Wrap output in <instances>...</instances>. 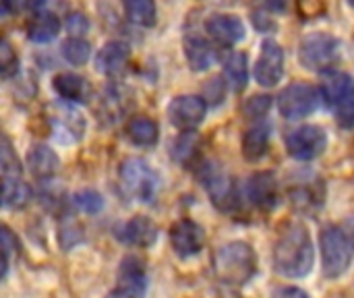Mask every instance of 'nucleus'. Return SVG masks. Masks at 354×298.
Masks as SVG:
<instances>
[{"label":"nucleus","instance_id":"0eeeda50","mask_svg":"<svg viewBox=\"0 0 354 298\" xmlns=\"http://www.w3.org/2000/svg\"><path fill=\"white\" fill-rule=\"evenodd\" d=\"M288 199L301 214H315L324 207L326 185L315 172H299L290 178Z\"/></svg>","mask_w":354,"mask_h":298},{"label":"nucleus","instance_id":"a211bd4d","mask_svg":"<svg viewBox=\"0 0 354 298\" xmlns=\"http://www.w3.org/2000/svg\"><path fill=\"white\" fill-rule=\"evenodd\" d=\"M249 201L259 209H272L278 203V178L272 172H255L247 180Z\"/></svg>","mask_w":354,"mask_h":298},{"label":"nucleus","instance_id":"2f4dec72","mask_svg":"<svg viewBox=\"0 0 354 298\" xmlns=\"http://www.w3.org/2000/svg\"><path fill=\"white\" fill-rule=\"evenodd\" d=\"M195 147H197V135H195L193 131H187V133H183V135L174 141V145H172V156H174L176 162L183 164V162H187V160L193 156Z\"/></svg>","mask_w":354,"mask_h":298},{"label":"nucleus","instance_id":"5701e85b","mask_svg":"<svg viewBox=\"0 0 354 298\" xmlns=\"http://www.w3.org/2000/svg\"><path fill=\"white\" fill-rule=\"evenodd\" d=\"M185 54L187 62L193 71H207L214 62V50L207 44L205 37L197 33H187L185 35Z\"/></svg>","mask_w":354,"mask_h":298},{"label":"nucleus","instance_id":"39448f33","mask_svg":"<svg viewBox=\"0 0 354 298\" xmlns=\"http://www.w3.org/2000/svg\"><path fill=\"white\" fill-rule=\"evenodd\" d=\"M197 178L205 189V193L209 195L212 203L220 212H234L239 207V193L234 180L220 162L205 160L197 170Z\"/></svg>","mask_w":354,"mask_h":298},{"label":"nucleus","instance_id":"7ed1b4c3","mask_svg":"<svg viewBox=\"0 0 354 298\" xmlns=\"http://www.w3.org/2000/svg\"><path fill=\"white\" fill-rule=\"evenodd\" d=\"M118 174L127 197L139 203H153L160 189V176L143 158H127L120 164Z\"/></svg>","mask_w":354,"mask_h":298},{"label":"nucleus","instance_id":"412c9836","mask_svg":"<svg viewBox=\"0 0 354 298\" xmlns=\"http://www.w3.org/2000/svg\"><path fill=\"white\" fill-rule=\"evenodd\" d=\"M27 166L35 178H52L58 172L60 160L54 149L39 143L27 151Z\"/></svg>","mask_w":354,"mask_h":298},{"label":"nucleus","instance_id":"f257e3e1","mask_svg":"<svg viewBox=\"0 0 354 298\" xmlns=\"http://www.w3.org/2000/svg\"><path fill=\"white\" fill-rule=\"evenodd\" d=\"M315 249L301 222H288L274 245V270L284 278H305L313 270Z\"/></svg>","mask_w":354,"mask_h":298},{"label":"nucleus","instance_id":"9d476101","mask_svg":"<svg viewBox=\"0 0 354 298\" xmlns=\"http://www.w3.org/2000/svg\"><path fill=\"white\" fill-rule=\"evenodd\" d=\"M328 147V133L317 124H305L286 135V149L295 160L309 162L319 158Z\"/></svg>","mask_w":354,"mask_h":298},{"label":"nucleus","instance_id":"f3484780","mask_svg":"<svg viewBox=\"0 0 354 298\" xmlns=\"http://www.w3.org/2000/svg\"><path fill=\"white\" fill-rule=\"evenodd\" d=\"M205 31L220 46H234L245 37V23L236 15H212L205 21Z\"/></svg>","mask_w":354,"mask_h":298},{"label":"nucleus","instance_id":"dca6fc26","mask_svg":"<svg viewBox=\"0 0 354 298\" xmlns=\"http://www.w3.org/2000/svg\"><path fill=\"white\" fill-rule=\"evenodd\" d=\"M114 236L129 247L147 249L158 241V226L153 224V220H149L145 216H135V218L122 222L120 226H116Z\"/></svg>","mask_w":354,"mask_h":298},{"label":"nucleus","instance_id":"72a5a7b5","mask_svg":"<svg viewBox=\"0 0 354 298\" xmlns=\"http://www.w3.org/2000/svg\"><path fill=\"white\" fill-rule=\"evenodd\" d=\"M270 106H272V97H268V95H253L249 102H245L243 110L251 118H261V116H266Z\"/></svg>","mask_w":354,"mask_h":298},{"label":"nucleus","instance_id":"2eb2a0df","mask_svg":"<svg viewBox=\"0 0 354 298\" xmlns=\"http://www.w3.org/2000/svg\"><path fill=\"white\" fill-rule=\"evenodd\" d=\"M50 122L54 129V137L60 143H75L85 133V118L71 106L58 104L52 108Z\"/></svg>","mask_w":354,"mask_h":298},{"label":"nucleus","instance_id":"4c0bfd02","mask_svg":"<svg viewBox=\"0 0 354 298\" xmlns=\"http://www.w3.org/2000/svg\"><path fill=\"white\" fill-rule=\"evenodd\" d=\"M272 298H309V295L297 286H280L272 292Z\"/></svg>","mask_w":354,"mask_h":298},{"label":"nucleus","instance_id":"aec40b11","mask_svg":"<svg viewBox=\"0 0 354 298\" xmlns=\"http://www.w3.org/2000/svg\"><path fill=\"white\" fill-rule=\"evenodd\" d=\"M56 93L64 100V102H73V104H85L91 97V85L85 77L75 75V73H60L54 77L52 81Z\"/></svg>","mask_w":354,"mask_h":298},{"label":"nucleus","instance_id":"b1692460","mask_svg":"<svg viewBox=\"0 0 354 298\" xmlns=\"http://www.w3.org/2000/svg\"><path fill=\"white\" fill-rule=\"evenodd\" d=\"M60 33V19L54 12H37L27 25V37L35 44H48Z\"/></svg>","mask_w":354,"mask_h":298},{"label":"nucleus","instance_id":"423d86ee","mask_svg":"<svg viewBox=\"0 0 354 298\" xmlns=\"http://www.w3.org/2000/svg\"><path fill=\"white\" fill-rule=\"evenodd\" d=\"M319 247H322L324 276L330 280L342 278L348 272L351 261H353V247L344 230L338 226H326L319 236Z\"/></svg>","mask_w":354,"mask_h":298},{"label":"nucleus","instance_id":"e433bc0d","mask_svg":"<svg viewBox=\"0 0 354 298\" xmlns=\"http://www.w3.org/2000/svg\"><path fill=\"white\" fill-rule=\"evenodd\" d=\"M205 91L209 93L212 104H220L222 97H224V83H222V79H212V81H207Z\"/></svg>","mask_w":354,"mask_h":298},{"label":"nucleus","instance_id":"cd10ccee","mask_svg":"<svg viewBox=\"0 0 354 298\" xmlns=\"http://www.w3.org/2000/svg\"><path fill=\"white\" fill-rule=\"evenodd\" d=\"M124 15L135 25L151 27L156 23V4L149 0H129L124 2Z\"/></svg>","mask_w":354,"mask_h":298},{"label":"nucleus","instance_id":"a878e982","mask_svg":"<svg viewBox=\"0 0 354 298\" xmlns=\"http://www.w3.org/2000/svg\"><path fill=\"white\" fill-rule=\"evenodd\" d=\"M127 137L139 147H153L160 139V129L151 118L135 116L127 124Z\"/></svg>","mask_w":354,"mask_h":298},{"label":"nucleus","instance_id":"473e14b6","mask_svg":"<svg viewBox=\"0 0 354 298\" xmlns=\"http://www.w3.org/2000/svg\"><path fill=\"white\" fill-rule=\"evenodd\" d=\"M17 71H19V56L12 50L10 41L4 37L2 46H0V73H2L4 79H8V77L17 75Z\"/></svg>","mask_w":354,"mask_h":298},{"label":"nucleus","instance_id":"4468645a","mask_svg":"<svg viewBox=\"0 0 354 298\" xmlns=\"http://www.w3.org/2000/svg\"><path fill=\"white\" fill-rule=\"evenodd\" d=\"M284 75V50L278 41L266 39L255 62V79L263 87H274Z\"/></svg>","mask_w":354,"mask_h":298},{"label":"nucleus","instance_id":"c9c22d12","mask_svg":"<svg viewBox=\"0 0 354 298\" xmlns=\"http://www.w3.org/2000/svg\"><path fill=\"white\" fill-rule=\"evenodd\" d=\"M253 23H255V27H257V29H261V31L276 29V21L272 19V15H268V12H266V8H263V10H255V12H253Z\"/></svg>","mask_w":354,"mask_h":298},{"label":"nucleus","instance_id":"f8f14e48","mask_svg":"<svg viewBox=\"0 0 354 298\" xmlns=\"http://www.w3.org/2000/svg\"><path fill=\"white\" fill-rule=\"evenodd\" d=\"M203 245H205V232L197 222L183 218V220L172 224L170 247L180 259H189V257L199 255L203 251Z\"/></svg>","mask_w":354,"mask_h":298},{"label":"nucleus","instance_id":"f704fd0d","mask_svg":"<svg viewBox=\"0 0 354 298\" xmlns=\"http://www.w3.org/2000/svg\"><path fill=\"white\" fill-rule=\"evenodd\" d=\"M87 29H89V21H87V17L83 12H71L66 17V31L73 33L75 37L83 35Z\"/></svg>","mask_w":354,"mask_h":298},{"label":"nucleus","instance_id":"c756f323","mask_svg":"<svg viewBox=\"0 0 354 298\" xmlns=\"http://www.w3.org/2000/svg\"><path fill=\"white\" fill-rule=\"evenodd\" d=\"M73 201H75V205H77L81 212H85V214H89V216L100 214L102 207H104V197H102L97 191H93V189L77 191L75 197H73Z\"/></svg>","mask_w":354,"mask_h":298},{"label":"nucleus","instance_id":"6ab92c4d","mask_svg":"<svg viewBox=\"0 0 354 298\" xmlns=\"http://www.w3.org/2000/svg\"><path fill=\"white\" fill-rule=\"evenodd\" d=\"M131 56V50L120 39H110L102 46V50L95 56V68L104 75H116L124 68L127 60Z\"/></svg>","mask_w":354,"mask_h":298},{"label":"nucleus","instance_id":"6e6552de","mask_svg":"<svg viewBox=\"0 0 354 298\" xmlns=\"http://www.w3.org/2000/svg\"><path fill=\"white\" fill-rule=\"evenodd\" d=\"M299 60L309 71L332 68L338 60V39L330 33H311L299 46Z\"/></svg>","mask_w":354,"mask_h":298},{"label":"nucleus","instance_id":"4be33fe9","mask_svg":"<svg viewBox=\"0 0 354 298\" xmlns=\"http://www.w3.org/2000/svg\"><path fill=\"white\" fill-rule=\"evenodd\" d=\"M270 145V122L259 120L251 129H247L243 137V156L249 162H257L268 153Z\"/></svg>","mask_w":354,"mask_h":298},{"label":"nucleus","instance_id":"58836bf2","mask_svg":"<svg viewBox=\"0 0 354 298\" xmlns=\"http://www.w3.org/2000/svg\"><path fill=\"white\" fill-rule=\"evenodd\" d=\"M342 230H344V234H346V239H348V243H351V247H353L354 251V216H351V218L342 224Z\"/></svg>","mask_w":354,"mask_h":298},{"label":"nucleus","instance_id":"c85d7f7f","mask_svg":"<svg viewBox=\"0 0 354 298\" xmlns=\"http://www.w3.org/2000/svg\"><path fill=\"white\" fill-rule=\"evenodd\" d=\"M62 56L66 62H71L75 66L85 64L91 56V46L83 37H71L62 44Z\"/></svg>","mask_w":354,"mask_h":298},{"label":"nucleus","instance_id":"393cba45","mask_svg":"<svg viewBox=\"0 0 354 298\" xmlns=\"http://www.w3.org/2000/svg\"><path fill=\"white\" fill-rule=\"evenodd\" d=\"M224 79L232 91H243L249 81L247 56L243 52H230L224 58Z\"/></svg>","mask_w":354,"mask_h":298},{"label":"nucleus","instance_id":"9b49d317","mask_svg":"<svg viewBox=\"0 0 354 298\" xmlns=\"http://www.w3.org/2000/svg\"><path fill=\"white\" fill-rule=\"evenodd\" d=\"M147 272L141 259L129 255L122 259L116 276V284L108 298H145L147 292Z\"/></svg>","mask_w":354,"mask_h":298},{"label":"nucleus","instance_id":"bb28decb","mask_svg":"<svg viewBox=\"0 0 354 298\" xmlns=\"http://www.w3.org/2000/svg\"><path fill=\"white\" fill-rule=\"evenodd\" d=\"M31 191L23 178H2V205L21 209L29 203Z\"/></svg>","mask_w":354,"mask_h":298},{"label":"nucleus","instance_id":"20e7f679","mask_svg":"<svg viewBox=\"0 0 354 298\" xmlns=\"http://www.w3.org/2000/svg\"><path fill=\"white\" fill-rule=\"evenodd\" d=\"M322 95L326 104L334 110L340 127H354V81L342 71H332L322 81Z\"/></svg>","mask_w":354,"mask_h":298},{"label":"nucleus","instance_id":"f03ea898","mask_svg":"<svg viewBox=\"0 0 354 298\" xmlns=\"http://www.w3.org/2000/svg\"><path fill=\"white\" fill-rule=\"evenodd\" d=\"M257 272V255L249 243L234 241L214 255V274L226 286H245Z\"/></svg>","mask_w":354,"mask_h":298},{"label":"nucleus","instance_id":"ddd939ff","mask_svg":"<svg viewBox=\"0 0 354 298\" xmlns=\"http://www.w3.org/2000/svg\"><path fill=\"white\" fill-rule=\"evenodd\" d=\"M207 114V104L199 95H178L168 106V118L170 122L180 131H193L197 129Z\"/></svg>","mask_w":354,"mask_h":298},{"label":"nucleus","instance_id":"1a4fd4ad","mask_svg":"<svg viewBox=\"0 0 354 298\" xmlns=\"http://www.w3.org/2000/svg\"><path fill=\"white\" fill-rule=\"evenodd\" d=\"M319 104V91L309 83H292L278 95L280 114L288 120H299L315 112Z\"/></svg>","mask_w":354,"mask_h":298},{"label":"nucleus","instance_id":"7c9ffc66","mask_svg":"<svg viewBox=\"0 0 354 298\" xmlns=\"http://www.w3.org/2000/svg\"><path fill=\"white\" fill-rule=\"evenodd\" d=\"M0 245H2V280L8 276V268L12 263V255L19 251V241L10 232L8 226H2L0 230Z\"/></svg>","mask_w":354,"mask_h":298}]
</instances>
